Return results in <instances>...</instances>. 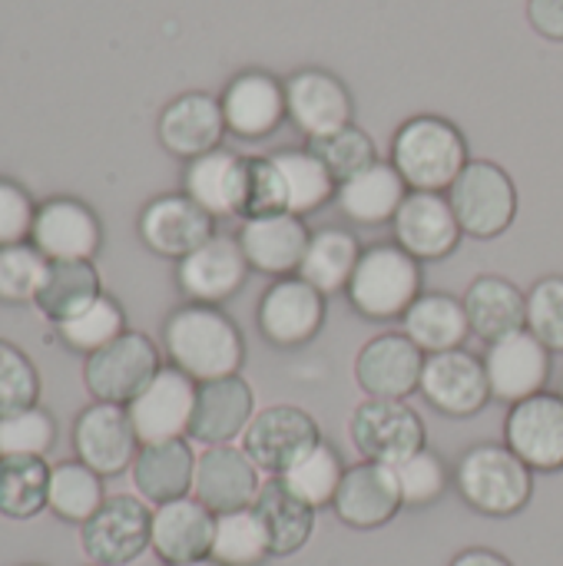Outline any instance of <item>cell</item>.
I'll list each match as a JSON object with an SVG mask.
<instances>
[{
    "label": "cell",
    "instance_id": "49",
    "mask_svg": "<svg viewBox=\"0 0 563 566\" xmlns=\"http://www.w3.org/2000/svg\"><path fill=\"white\" fill-rule=\"evenodd\" d=\"M285 209V182L272 156H246V219L279 216Z\"/></svg>",
    "mask_w": 563,
    "mask_h": 566
},
{
    "label": "cell",
    "instance_id": "15",
    "mask_svg": "<svg viewBox=\"0 0 563 566\" xmlns=\"http://www.w3.org/2000/svg\"><path fill=\"white\" fill-rule=\"evenodd\" d=\"M73 448L80 461L93 468L100 478H116L126 468H133L139 454V438L123 405L96 401L76 418Z\"/></svg>",
    "mask_w": 563,
    "mask_h": 566
},
{
    "label": "cell",
    "instance_id": "48",
    "mask_svg": "<svg viewBox=\"0 0 563 566\" xmlns=\"http://www.w3.org/2000/svg\"><path fill=\"white\" fill-rule=\"evenodd\" d=\"M528 332L548 345L551 352H563V279L548 275L528 295Z\"/></svg>",
    "mask_w": 563,
    "mask_h": 566
},
{
    "label": "cell",
    "instance_id": "47",
    "mask_svg": "<svg viewBox=\"0 0 563 566\" xmlns=\"http://www.w3.org/2000/svg\"><path fill=\"white\" fill-rule=\"evenodd\" d=\"M37 398H40L37 368L20 348L0 342V418L37 408Z\"/></svg>",
    "mask_w": 563,
    "mask_h": 566
},
{
    "label": "cell",
    "instance_id": "3",
    "mask_svg": "<svg viewBox=\"0 0 563 566\" xmlns=\"http://www.w3.org/2000/svg\"><path fill=\"white\" fill-rule=\"evenodd\" d=\"M345 295L352 308L368 322L405 318V312L421 295V265L398 242L372 245L362 252Z\"/></svg>",
    "mask_w": 563,
    "mask_h": 566
},
{
    "label": "cell",
    "instance_id": "34",
    "mask_svg": "<svg viewBox=\"0 0 563 566\" xmlns=\"http://www.w3.org/2000/svg\"><path fill=\"white\" fill-rule=\"evenodd\" d=\"M402 322H405V335L425 355L455 352L471 335V322H468L465 302H458L448 292H421L418 302L405 312Z\"/></svg>",
    "mask_w": 563,
    "mask_h": 566
},
{
    "label": "cell",
    "instance_id": "11",
    "mask_svg": "<svg viewBox=\"0 0 563 566\" xmlns=\"http://www.w3.org/2000/svg\"><path fill=\"white\" fill-rule=\"evenodd\" d=\"M325 295L302 275L279 279L259 298V332L275 348H302L325 328Z\"/></svg>",
    "mask_w": 563,
    "mask_h": 566
},
{
    "label": "cell",
    "instance_id": "23",
    "mask_svg": "<svg viewBox=\"0 0 563 566\" xmlns=\"http://www.w3.org/2000/svg\"><path fill=\"white\" fill-rule=\"evenodd\" d=\"M289 119L309 136H325L352 123V93L348 86L325 70H299L285 80Z\"/></svg>",
    "mask_w": 563,
    "mask_h": 566
},
{
    "label": "cell",
    "instance_id": "42",
    "mask_svg": "<svg viewBox=\"0 0 563 566\" xmlns=\"http://www.w3.org/2000/svg\"><path fill=\"white\" fill-rule=\"evenodd\" d=\"M309 153L329 169L335 186L348 182L352 176H358V172H365L368 166L378 163V149L372 143V136L365 129H358L355 123H348V126H342L335 133L309 139Z\"/></svg>",
    "mask_w": 563,
    "mask_h": 566
},
{
    "label": "cell",
    "instance_id": "32",
    "mask_svg": "<svg viewBox=\"0 0 563 566\" xmlns=\"http://www.w3.org/2000/svg\"><path fill=\"white\" fill-rule=\"evenodd\" d=\"M408 182L402 179V172L392 166V163H375L368 166L365 172L352 176L348 182L338 186L335 199H338V209L358 222V226H382V222H392L408 196Z\"/></svg>",
    "mask_w": 563,
    "mask_h": 566
},
{
    "label": "cell",
    "instance_id": "20",
    "mask_svg": "<svg viewBox=\"0 0 563 566\" xmlns=\"http://www.w3.org/2000/svg\"><path fill=\"white\" fill-rule=\"evenodd\" d=\"M139 235L143 242L166 259H186L199 245H206L216 235V219L183 196H159L153 199L139 216Z\"/></svg>",
    "mask_w": 563,
    "mask_h": 566
},
{
    "label": "cell",
    "instance_id": "9",
    "mask_svg": "<svg viewBox=\"0 0 563 566\" xmlns=\"http://www.w3.org/2000/svg\"><path fill=\"white\" fill-rule=\"evenodd\" d=\"M83 554L96 566H126L153 547V514L136 497H110L80 527Z\"/></svg>",
    "mask_w": 563,
    "mask_h": 566
},
{
    "label": "cell",
    "instance_id": "44",
    "mask_svg": "<svg viewBox=\"0 0 563 566\" xmlns=\"http://www.w3.org/2000/svg\"><path fill=\"white\" fill-rule=\"evenodd\" d=\"M50 259L33 242L0 249V302H37Z\"/></svg>",
    "mask_w": 563,
    "mask_h": 566
},
{
    "label": "cell",
    "instance_id": "16",
    "mask_svg": "<svg viewBox=\"0 0 563 566\" xmlns=\"http://www.w3.org/2000/svg\"><path fill=\"white\" fill-rule=\"evenodd\" d=\"M392 226H395L398 245L418 262L448 259L465 235L451 209V199L445 192H408Z\"/></svg>",
    "mask_w": 563,
    "mask_h": 566
},
{
    "label": "cell",
    "instance_id": "35",
    "mask_svg": "<svg viewBox=\"0 0 563 566\" xmlns=\"http://www.w3.org/2000/svg\"><path fill=\"white\" fill-rule=\"evenodd\" d=\"M358 259H362L358 239H355L348 229L329 226V229L312 232L299 275H302L312 289H319V292L329 298V295L348 289Z\"/></svg>",
    "mask_w": 563,
    "mask_h": 566
},
{
    "label": "cell",
    "instance_id": "10",
    "mask_svg": "<svg viewBox=\"0 0 563 566\" xmlns=\"http://www.w3.org/2000/svg\"><path fill=\"white\" fill-rule=\"evenodd\" d=\"M319 441H322V434L309 411H302L295 405H272L252 418L249 431L242 434V451L252 458V464L259 471L282 478Z\"/></svg>",
    "mask_w": 563,
    "mask_h": 566
},
{
    "label": "cell",
    "instance_id": "7",
    "mask_svg": "<svg viewBox=\"0 0 563 566\" xmlns=\"http://www.w3.org/2000/svg\"><path fill=\"white\" fill-rule=\"evenodd\" d=\"M159 352L156 345L139 332H123L106 348L86 355L83 381L96 401L110 405H129L159 371Z\"/></svg>",
    "mask_w": 563,
    "mask_h": 566
},
{
    "label": "cell",
    "instance_id": "18",
    "mask_svg": "<svg viewBox=\"0 0 563 566\" xmlns=\"http://www.w3.org/2000/svg\"><path fill=\"white\" fill-rule=\"evenodd\" d=\"M508 448L531 471H561L563 468V398L541 391L528 401L511 405L504 424Z\"/></svg>",
    "mask_w": 563,
    "mask_h": 566
},
{
    "label": "cell",
    "instance_id": "43",
    "mask_svg": "<svg viewBox=\"0 0 563 566\" xmlns=\"http://www.w3.org/2000/svg\"><path fill=\"white\" fill-rule=\"evenodd\" d=\"M56 332H60V338L73 352L93 355V352L106 348L110 342H116L126 332V315H123V308L110 295H100L90 308H83L70 322L56 325Z\"/></svg>",
    "mask_w": 563,
    "mask_h": 566
},
{
    "label": "cell",
    "instance_id": "51",
    "mask_svg": "<svg viewBox=\"0 0 563 566\" xmlns=\"http://www.w3.org/2000/svg\"><path fill=\"white\" fill-rule=\"evenodd\" d=\"M528 20L541 36L563 40V0H528Z\"/></svg>",
    "mask_w": 563,
    "mask_h": 566
},
{
    "label": "cell",
    "instance_id": "26",
    "mask_svg": "<svg viewBox=\"0 0 563 566\" xmlns=\"http://www.w3.org/2000/svg\"><path fill=\"white\" fill-rule=\"evenodd\" d=\"M226 133L222 103L209 93H183L159 116V139L179 159H199L219 149Z\"/></svg>",
    "mask_w": 563,
    "mask_h": 566
},
{
    "label": "cell",
    "instance_id": "1",
    "mask_svg": "<svg viewBox=\"0 0 563 566\" xmlns=\"http://www.w3.org/2000/svg\"><path fill=\"white\" fill-rule=\"evenodd\" d=\"M163 345L173 368L186 371L196 385L239 375L246 342L236 322L219 305H183L163 325Z\"/></svg>",
    "mask_w": 563,
    "mask_h": 566
},
{
    "label": "cell",
    "instance_id": "46",
    "mask_svg": "<svg viewBox=\"0 0 563 566\" xmlns=\"http://www.w3.org/2000/svg\"><path fill=\"white\" fill-rule=\"evenodd\" d=\"M395 478H398L405 507H428V504H435L448 491V468L428 448H421L418 454L402 461L395 468Z\"/></svg>",
    "mask_w": 563,
    "mask_h": 566
},
{
    "label": "cell",
    "instance_id": "2",
    "mask_svg": "<svg viewBox=\"0 0 563 566\" xmlns=\"http://www.w3.org/2000/svg\"><path fill=\"white\" fill-rule=\"evenodd\" d=\"M468 163V143L445 116H411L392 139V166L411 192H448Z\"/></svg>",
    "mask_w": 563,
    "mask_h": 566
},
{
    "label": "cell",
    "instance_id": "36",
    "mask_svg": "<svg viewBox=\"0 0 563 566\" xmlns=\"http://www.w3.org/2000/svg\"><path fill=\"white\" fill-rule=\"evenodd\" d=\"M100 295L103 292H100L96 265L86 259H70V262H50V272L33 305L40 308L43 318H50L53 325H63L83 308H90Z\"/></svg>",
    "mask_w": 563,
    "mask_h": 566
},
{
    "label": "cell",
    "instance_id": "40",
    "mask_svg": "<svg viewBox=\"0 0 563 566\" xmlns=\"http://www.w3.org/2000/svg\"><path fill=\"white\" fill-rule=\"evenodd\" d=\"M269 534L252 507L216 514V537H212V560L222 566H259L269 557Z\"/></svg>",
    "mask_w": 563,
    "mask_h": 566
},
{
    "label": "cell",
    "instance_id": "6",
    "mask_svg": "<svg viewBox=\"0 0 563 566\" xmlns=\"http://www.w3.org/2000/svg\"><path fill=\"white\" fill-rule=\"evenodd\" d=\"M352 444L365 461L398 468L425 448V421L408 401L368 398L352 415Z\"/></svg>",
    "mask_w": 563,
    "mask_h": 566
},
{
    "label": "cell",
    "instance_id": "30",
    "mask_svg": "<svg viewBox=\"0 0 563 566\" xmlns=\"http://www.w3.org/2000/svg\"><path fill=\"white\" fill-rule=\"evenodd\" d=\"M196 461L199 458L183 438L163 444H143L133 461V484L156 507L189 497L196 484Z\"/></svg>",
    "mask_w": 563,
    "mask_h": 566
},
{
    "label": "cell",
    "instance_id": "22",
    "mask_svg": "<svg viewBox=\"0 0 563 566\" xmlns=\"http://www.w3.org/2000/svg\"><path fill=\"white\" fill-rule=\"evenodd\" d=\"M332 507H335L338 521L355 531L385 527L405 507L395 468L375 464V461H362V464L348 468Z\"/></svg>",
    "mask_w": 563,
    "mask_h": 566
},
{
    "label": "cell",
    "instance_id": "5",
    "mask_svg": "<svg viewBox=\"0 0 563 566\" xmlns=\"http://www.w3.org/2000/svg\"><path fill=\"white\" fill-rule=\"evenodd\" d=\"M448 199L465 235L471 239H498L518 216L514 179L488 159H471L448 189Z\"/></svg>",
    "mask_w": 563,
    "mask_h": 566
},
{
    "label": "cell",
    "instance_id": "19",
    "mask_svg": "<svg viewBox=\"0 0 563 566\" xmlns=\"http://www.w3.org/2000/svg\"><path fill=\"white\" fill-rule=\"evenodd\" d=\"M262 491L259 468L242 448L216 444L206 448L196 461V484L192 494L199 504H206L212 514H229L252 507Z\"/></svg>",
    "mask_w": 563,
    "mask_h": 566
},
{
    "label": "cell",
    "instance_id": "39",
    "mask_svg": "<svg viewBox=\"0 0 563 566\" xmlns=\"http://www.w3.org/2000/svg\"><path fill=\"white\" fill-rule=\"evenodd\" d=\"M103 478L86 468L83 461H66L56 464L50 474V511L60 521L70 524H86L100 507H103Z\"/></svg>",
    "mask_w": 563,
    "mask_h": 566
},
{
    "label": "cell",
    "instance_id": "25",
    "mask_svg": "<svg viewBox=\"0 0 563 566\" xmlns=\"http://www.w3.org/2000/svg\"><path fill=\"white\" fill-rule=\"evenodd\" d=\"M309 239H312L309 226L292 212L256 216V219H246L239 229V245L249 265L275 279H289L302 269Z\"/></svg>",
    "mask_w": 563,
    "mask_h": 566
},
{
    "label": "cell",
    "instance_id": "50",
    "mask_svg": "<svg viewBox=\"0 0 563 566\" xmlns=\"http://www.w3.org/2000/svg\"><path fill=\"white\" fill-rule=\"evenodd\" d=\"M33 216L37 206L30 202V196L17 182L0 179V249L23 242L33 232Z\"/></svg>",
    "mask_w": 563,
    "mask_h": 566
},
{
    "label": "cell",
    "instance_id": "38",
    "mask_svg": "<svg viewBox=\"0 0 563 566\" xmlns=\"http://www.w3.org/2000/svg\"><path fill=\"white\" fill-rule=\"evenodd\" d=\"M279 172H282V182H285V209L292 216H309L315 209H322L335 192V179L329 176V169L309 153V149H282V153H272Z\"/></svg>",
    "mask_w": 563,
    "mask_h": 566
},
{
    "label": "cell",
    "instance_id": "41",
    "mask_svg": "<svg viewBox=\"0 0 563 566\" xmlns=\"http://www.w3.org/2000/svg\"><path fill=\"white\" fill-rule=\"evenodd\" d=\"M345 464L338 458V451L325 441H319L295 468H289L282 474L285 488L302 497L309 507H325V504H335V494L342 488V478H345Z\"/></svg>",
    "mask_w": 563,
    "mask_h": 566
},
{
    "label": "cell",
    "instance_id": "4",
    "mask_svg": "<svg viewBox=\"0 0 563 566\" xmlns=\"http://www.w3.org/2000/svg\"><path fill=\"white\" fill-rule=\"evenodd\" d=\"M455 481L461 497L488 517H511L524 511L534 494L531 468L508 444L471 448L461 458Z\"/></svg>",
    "mask_w": 563,
    "mask_h": 566
},
{
    "label": "cell",
    "instance_id": "17",
    "mask_svg": "<svg viewBox=\"0 0 563 566\" xmlns=\"http://www.w3.org/2000/svg\"><path fill=\"white\" fill-rule=\"evenodd\" d=\"M249 259L239 245V239L212 235L206 245L179 259L176 282L196 305H222L229 302L249 279Z\"/></svg>",
    "mask_w": 563,
    "mask_h": 566
},
{
    "label": "cell",
    "instance_id": "52",
    "mask_svg": "<svg viewBox=\"0 0 563 566\" xmlns=\"http://www.w3.org/2000/svg\"><path fill=\"white\" fill-rule=\"evenodd\" d=\"M451 566H511L501 554H494V551H465V554H458L455 557V564Z\"/></svg>",
    "mask_w": 563,
    "mask_h": 566
},
{
    "label": "cell",
    "instance_id": "21",
    "mask_svg": "<svg viewBox=\"0 0 563 566\" xmlns=\"http://www.w3.org/2000/svg\"><path fill=\"white\" fill-rule=\"evenodd\" d=\"M252 418H256V395L242 375L202 381L199 395H196L189 438L206 448L232 444L236 438H242L249 431Z\"/></svg>",
    "mask_w": 563,
    "mask_h": 566
},
{
    "label": "cell",
    "instance_id": "45",
    "mask_svg": "<svg viewBox=\"0 0 563 566\" xmlns=\"http://www.w3.org/2000/svg\"><path fill=\"white\" fill-rule=\"evenodd\" d=\"M56 441V424L43 408L0 418V458H43Z\"/></svg>",
    "mask_w": 563,
    "mask_h": 566
},
{
    "label": "cell",
    "instance_id": "12",
    "mask_svg": "<svg viewBox=\"0 0 563 566\" xmlns=\"http://www.w3.org/2000/svg\"><path fill=\"white\" fill-rule=\"evenodd\" d=\"M428 355L405 335V332H385L355 358V381L368 398H395L405 401L421 388Z\"/></svg>",
    "mask_w": 563,
    "mask_h": 566
},
{
    "label": "cell",
    "instance_id": "31",
    "mask_svg": "<svg viewBox=\"0 0 563 566\" xmlns=\"http://www.w3.org/2000/svg\"><path fill=\"white\" fill-rule=\"evenodd\" d=\"M465 312L471 335L484 338L488 345L528 328V295L501 275L475 279L465 295Z\"/></svg>",
    "mask_w": 563,
    "mask_h": 566
},
{
    "label": "cell",
    "instance_id": "53",
    "mask_svg": "<svg viewBox=\"0 0 563 566\" xmlns=\"http://www.w3.org/2000/svg\"><path fill=\"white\" fill-rule=\"evenodd\" d=\"M169 566H222L219 560H212V557H202V560H189V564H169Z\"/></svg>",
    "mask_w": 563,
    "mask_h": 566
},
{
    "label": "cell",
    "instance_id": "37",
    "mask_svg": "<svg viewBox=\"0 0 563 566\" xmlns=\"http://www.w3.org/2000/svg\"><path fill=\"white\" fill-rule=\"evenodd\" d=\"M50 474L43 458H0V514L30 521L50 507Z\"/></svg>",
    "mask_w": 563,
    "mask_h": 566
},
{
    "label": "cell",
    "instance_id": "28",
    "mask_svg": "<svg viewBox=\"0 0 563 566\" xmlns=\"http://www.w3.org/2000/svg\"><path fill=\"white\" fill-rule=\"evenodd\" d=\"M216 514L196 497H179L153 511V551L166 564H189L212 554Z\"/></svg>",
    "mask_w": 563,
    "mask_h": 566
},
{
    "label": "cell",
    "instance_id": "33",
    "mask_svg": "<svg viewBox=\"0 0 563 566\" xmlns=\"http://www.w3.org/2000/svg\"><path fill=\"white\" fill-rule=\"evenodd\" d=\"M259 514L265 534H269V551L272 557H292L299 554L312 531H315V507H309L302 497H295L282 478H269L252 504Z\"/></svg>",
    "mask_w": 563,
    "mask_h": 566
},
{
    "label": "cell",
    "instance_id": "24",
    "mask_svg": "<svg viewBox=\"0 0 563 566\" xmlns=\"http://www.w3.org/2000/svg\"><path fill=\"white\" fill-rule=\"evenodd\" d=\"M222 116L226 129L242 136V139H262L282 126L289 116L285 106V83H279L272 73L262 70H246L239 73L226 93H222Z\"/></svg>",
    "mask_w": 563,
    "mask_h": 566
},
{
    "label": "cell",
    "instance_id": "29",
    "mask_svg": "<svg viewBox=\"0 0 563 566\" xmlns=\"http://www.w3.org/2000/svg\"><path fill=\"white\" fill-rule=\"evenodd\" d=\"M186 196L199 202L212 219L242 216L246 209V156L229 149H212L186 163L183 172Z\"/></svg>",
    "mask_w": 563,
    "mask_h": 566
},
{
    "label": "cell",
    "instance_id": "54",
    "mask_svg": "<svg viewBox=\"0 0 563 566\" xmlns=\"http://www.w3.org/2000/svg\"><path fill=\"white\" fill-rule=\"evenodd\" d=\"M561 398H563V385H561Z\"/></svg>",
    "mask_w": 563,
    "mask_h": 566
},
{
    "label": "cell",
    "instance_id": "27",
    "mask_svg": "<svg viewBox=\"0 0 563 566\" xmlns=\"http://www.w3.org/2000/svg\"><path fill=\"white\" fill-rule=\"evenodd\" d=\"M100 222L96 216L76 202V199H50L37 206L33 216V245L50 262H70V259H93L100 249Z\"/></svg>",
    "mask_w": 563,
    "mask_h": 566
},
{
    "label": "cell",
    "instance_id": "14",
    "mask_svg": "<svg viewBox=\"0 0 563 566\" xmlns=\"http://www.w3.org/2000/svg\"><path fill=\"white\" fill-rule=\"evenodd\" d=\"M418 391L428 398L431 408H438L448 418H471L491 401L484 361L465 348L428 355Z\"/></svg>",
    "mask_w": 563,
    "mask_h": 566
},
{
    "label": "cell",
    "instance_id": "13",
    "mask_svg": "<svg viewBox=\"0 0 563 566\" xmlns=\"http://www.w3.org/2000/svg\"><path fill=\"white\" fill-rule=\"evenodd\" d=\"M551 355L554 352L541 345L528 328L501 342H491L484 352L491 398L504 405H518V401L541 395L551 378Z\"/></svg>",
    "mask_w": 563,
    "mask_h": 566
},
{
    "label": "cell",
    "instance_id": "8",
    "mask_svg": "<svg viewBox=\"0 0 563 566\" xmlns=\"http://www.w3.org/2000/svg\"><path fill=\"white\" fill-rule=\"evenodd\" d=\"M196 395H199V385L186 371L173 365L159 368L156 378L126 405L139 448L186 438L192 424V411H196Z\"/></svg>",
    "mask_w": 563,
    "mask_h": 566
}]
</instances>
